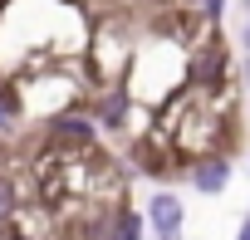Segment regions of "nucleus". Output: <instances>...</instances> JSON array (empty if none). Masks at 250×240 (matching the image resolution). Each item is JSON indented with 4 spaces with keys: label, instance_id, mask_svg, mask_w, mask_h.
<instances>
[{
    "label": "nucleus",
    "instance_id": "7ed1b4c3",
    "mask_svg": "<svg viewBox=\"0 0 250 240\" xmlns=\"http://www.w3.org/2000/svg\"><path fill=\"white\" fill-rule=\"evenodd\" d=\"M143 211H147V225H152V235H157V240H177V235H182V225H187V206H182V196H177V191H152Z\"/></svg>",
    "mask_w": 250,
    "mask_h": 240
},
{
    "label": "nucleus",
    "instance_id": "0eeeda50",
    "mask_svg": "<svg viewBox=\"0 0 250 240\" xmlns=\"http://www.w3.org/2000/svg\"><path fill=\"white\" fill-rule=\"evenodd\" d=\"M113 240H143V216L133 206H113Z\"/></svg>",
    "mask_w": 250,
    "mask_h": 240
},
{
    "label": "nucleus",
    "instance_id": "f03ea898",
    "mask_svg": "<svg viewBox=\"0 0 250 240\" xmlns=\"http://www.w3.org/2000/svg\"><path fill=\"white\" fill-rule=\"evenodd\" d=\"M221 79H226V49L216 40L211 44H196L191 59H187V88L211 93V88H221Z\"/></svg>",
    "mask_w": 250,
    "mask_h": 240
},
{
    "label": "nucleus",
    "instance_id": "f257e3e1",
    "mask_svg": "<svg viewBox=\"0 0 250 240\" xmlns=\"http://www.w3.org/2000/svg\"><path fill=\"white\" fill-rule=\"evenodd\" d=\"M49 147H59V152H69V157H93V152H98V118L54 113V118H49Z\"/></svg>",
    "mask_w": 250,
    "mask_h": 240
},
{
    "label": "nucleus",
    "instance_id": "423d86ee",
    "mask_svg": "<svg viewBox=\"0 0 250 240\" xmlns=\"http://www.w3.org/2000/svg\"><path fill=\"white\" fill-rule=\"evenodd\" d=\"M20 211H25V186H20L10 172H0V230H5Z\"/></svg>",
    "mask_w": 250,
    "mask_h": 240
},
{
    "label": "nucleus",
    "instance_id": "f8f14e48",
    "mask_svg": "<svg viewBox=\"0 0 250 240\" xmlns=\"http://www.w3.org/2000/svg\"><path fill=\"white\" fill-rule=\"evenodd\" d=\"M245 88H250V54H245Z\"/></svg>",
    "mask_w": 250,
    "mask_h": 240
},
{
    "label": "nucleus",
    "instance_id": "6e6552de",
    "mask_svg": "<svg viewBox=\"0 0 250 240\" xmlns=\"http://www.w3.org/2000/svg\"><path fill=\"white\" fill-rule=\"evenodd\" d=\"M201 15H206V20H221V15H226V0H206Z\"/></svg>",
    "mask_w": 250,
    "mask_h": 240
},
{
    "label": "nucleus",
    "instance_id": "1a4fd4ad",
    "mask_svg": "<svg viewBox=\"0 0 250 240\" xmlns=\"http://www.w3.org/2000/svg\"><path fill=\"white\" fill-rule=\"evenodd\" d=\"M235 240H250V211L240 216V225H235Z\"/></svg>",
    "mask_w": 250,
    "mask_h": 240
},
{
    "label": "nucleus",
    "instance_id": "39448f33",
    "mask_svg": "<svg viewBox=\"0 0 250 240\" xmlns=\"http://www.w3.org/2000/svg\"><path fill=\"white\" fill-rule=\"evenodd\" d=\"M93 118H98L103 133H123V128H128V118H133V93L123 88V83H108L103 98H98V108H93Z\"/></svg>",
    "mask_w": 250,
    "mask_h": 240
},
{
    "label": "nucleus",
    "instance_id": "20e7f679",
    "mask_svg": "<svg viewBox=\"0 0 250 240\" xmlns=\"http://www.w3.org/2000/svg\"><path fill=\"white\" fill-rule=\"evenodd\" d=\"M187 181H191L201 196H221V191L230 186V157H226V152L191 157V162H187Z\"/></svg>",
    "mask_w": 250,
    "mask_h": 240
},
{
    "label": "nucleus",
    "instance_id": "9d476101",
    "mask_svg": "<svg viewBox=\"0 0 250 240\" xmlns=\"http://www.w3.org/2000/svg\"><path fill=\"white\" fill-rule=\"evenodd\" d=\"M0 240H30V235H20L15 225H5V230H0Z\"/></svg>",
    "mask_w": 250,
    "mask_h": 240
},
{
    "label": "nucleus",
    "instance_id": "9b49d317",
    "mask_svg": "<svg viewBox=\"0 0 250 240\" xmlns=\"http://www.w3.org/2000/svg\"><path fill=\"white\" fill-rule=\"evenodd\" d=\"M240 49H245V54H250V20H245V25H240Z\"/></svg>",
    "mask_w": 250,
    "mask_h": 240
},
{
    "label": "nucleus",
    "instance_id": "ddd939ff",
    "mask_svg": "<svg viewBox=\"0 0 250 240\" xmlns=\"http://www.w3.org/2000/svg\"><path fill=\"white\" fill-rule=\"evenodd\" d=\"M245 10H250V0H245Z\"/></svg>",
    "mask_w": 250,
    "mask_h": 240
}]
</instances>
